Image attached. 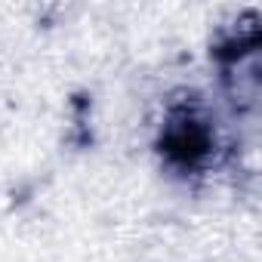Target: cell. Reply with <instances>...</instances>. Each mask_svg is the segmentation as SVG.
<instances>
[{
	"instance_id": "6da1fadb",
	"label": "cell",
	"mask_w": 262,
	"mask_h": 262,
	"mask_svg": "<svg viewBox=\"0 0 262 262\" xmlns=\"http://www.w3.org/2000/svg\"><path fill=\"white\" fill-rule=\"evenodd\" d=\"M164 151L179 164H194L210 151V129L191 114L176 117L164 133Z\"/></svg>"
}]
</instances>
